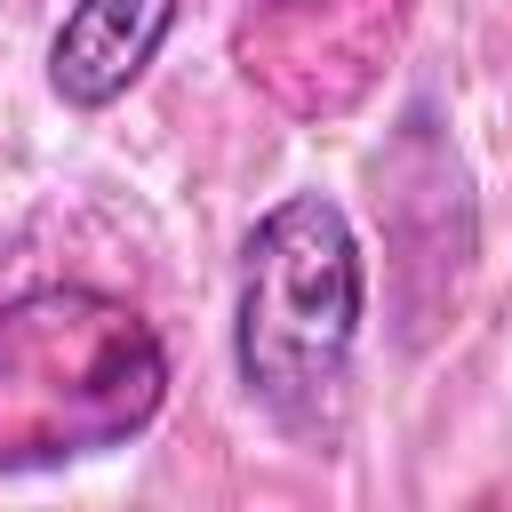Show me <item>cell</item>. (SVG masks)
I'll return each instance as SVG.
<instances>
[{"label":"cell","mask_w":512,"mask_h":512,"mask_svg":"<svg viewBox=\"0 0 512 512\" xmlns=\"http://www.w3.org/2000/svg\"><path fill=\"white\" fill-rule=\"evenodd\" d=\"M160 336L96 288H32L0 312V472L104 456L160 416Z\"/></svg>","instance_id":"6da1fadb"},{"label":"cell","mask_w":512,"mask_h":512,"mask_svg":"<svg viewBox=\"0 0 512 512\" xmlns=\"http://www.w3.org/2000/svg\"><path fill=\"white\" fill-rule=\"evenodd\" d=\"M360 304H368V272L344 208L320 192L280 200L240 248L232 360L248 400H264L280 424L328 416L360 344Z\"/></svg>","instance_id":"7a4b0ae2"},{"label":"cell","mask_w":512,"mask_h":512,"mask_svg":"<svg viewBox=\"0 0 512 512\" xmlns=\"http://www.w3.org/2000/svg\"><path fill=\"white\" fill-rule=\"evenodd\" d=\"M168 24H176V0H72V16L48 48V88L72 112H104L160 56Z\"/></svg>","instance_id":"3957f363"},{"label":"cell","mask_w":512,"mask_h":512,"mask_svg":"<svg viewBox=\"0 0 512 512\" xmlns=\"http://www.w3.org/2000/svg\"><path fill=\"white\" fill-rule=\"evenodd\" d=\"M256 8H320V0H256Z\"/></svg>","instance_id":"277c9868"}]
</instances>
